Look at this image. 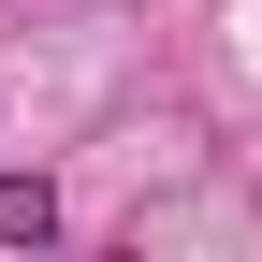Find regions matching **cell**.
<instances>
[{
	"mask_svg": "<svg viewBox=\"0 0 262 262\" xmlns=\"http://www.w3.org/2000/svg\"><path fill=\"white\" fill-rule=\"evenodd\" d=\"M0 248H58V175H0Z\"/></svg>",
	"mask_w": 262,
	"mask_h": 262,
	"instance_id": "1",
	"label": "cell"
}]
</instances>
